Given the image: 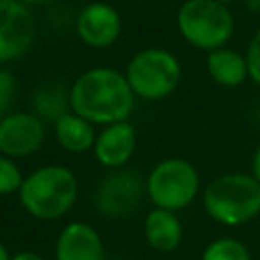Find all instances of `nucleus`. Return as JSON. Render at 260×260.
<instances>
[{"mask_svg": "<svg viewBox=\"0 0 260 260\" xmlns=\"http://www.w3.org/2000/svg\"><path fill=\"white\" fill-rule=\"evenodd\" d=\"M20 2H24V4H43V2H49V0H20Z\"/></svg>", "mask_w": 260, "mask_h": 260, "instance_id": "obj_24", "label": "nucleus"}, {"mask_svg": "<svg viewBox=\"0 0 260 260\" xmlns=\"http://www.w3.org/2000/svg\"><path fill=\"white\" fill-rule=\"evenodd\" d=\"M2 118H4V116H2V110H0V120H2Z\"/></svg>", "mask_w": 260, "mask_h": 260, "instance_id": "obj_27", "label": "nucleus"}, {"mask_svg": "<svg viewBox=\"0 0 260 260\" xmlns=\"http://www.w3.org/2000/svg\"><path fill=\"white\" fill-rule=\"evenodd\" d=\"M181 37L203 51L225 47L234 35V14L219 0H187L177 12Z\"/></svg>", "mask_w": 260, "mask_h": 260, "instance_id": "obj_4", "label": "nucleus"}, {"mask_svg": "<svg viewBox=\"0 0 260 260\" xmlns=\"http://www.w3.org/2000/svg\"><path fill=\"white\" fill-rule=\"evenodd\" d=\"M22 181H24V177H22L20 169L16 167V162L10 156L0 152V195L18 193Z\"/></svg>", "mask_w": 260, "mask_h": 260, "instance_id": "obj_18", "label": "nucleus"}, {"mask_svg": "<svg viewBox=\"0 0 260 260\" xmlns=\"http://www.w3.org/2000/svg\"><path fill=\"white\" fill-rule=\"evenodd\" d=\"M144 187L154 207L177 211L197 197L199 173L185 158H167L148 173Z\"/></svg>", "mask_w": 260, "mask_h": 260, "instance_id": "obj_6", "label": "nucleus"}, {"mask_svg": "<svg viewBox=\"0 0 260 260\" xmlns=\"http://www.w3.org/2000/svg\"><path fill=\"white\" fill-rule=\"evenodd\" d=\"M16 93V79L10 71L0 67V110H6Z\"/></svg>", "mask_w": 260, "mask_h": 260, "instance_id": "obj_20", "label": "nucleus"}, {"mask_svg": "<svg viewBox=\"0 0 260 260\" xmlns=\"http://www.w3.org/2000/svg\"><path fill=\"white\" fill-rule=\"evenodd\" d=\"M45 140V126L39 116L12 112L0 120V152L10 158L35 154Z\"/></svg>", "mask_w": 260, "mask_h": 260, "instance_id": "obj_9", "label": "nucleus"}, {"mask_svg": "<svg viewBox=\"0 0 260 260\" xmlns=\"http://www.w3.org/2000/svg\"><path fill=\"white\" fill-rule=\"evenodd\" d=\"M136 150V128L122 120L106 124V128L95 136L93 152L95 158L108 169L124 167Z\"/></svg>", "mask_w": 260, "mask_h": 260, "instance_id": "obj_12", "label": "nucleus"}, {"mask_svg": "<svg viewBox=\"0 0 260 260\" xmlns=\"http://www.w3.org/2000/svg\"><path fill=\"white\" fill-rule=\"evenodd\" d=\"M57 260H106V248L98 230L85 221L67 223L55 244Z\"/></svg>", "mask_w": 260, "mask_h": 260, "instance_id": "obj_11", "label": "nucleus"}, {"mask_svg": "<svg viewBox=\"0 0 260 260\" xmlns=\"http://www.w3.org/2000/svg\"><path fill=\"white\" fill-rule=\"evenodd\" d=\"M69 106V98L65 100V95L57 89H41L35 98V108L39 112V116L49 118V120H57L61 114H65V108Z\"/></svg>", "mask_w": 260, "mask_h": 260, "instance_id": "obj_17", "label": "nucleus"}, {"mask_svg": "<svg viewBox=\"0 0 260 260\" xmlns=\"http://www.w3.org/2000/svg\"><path fill=\"white\" fill-rule=\"evenodd\" d=\"M207 71L215 83L223 87H236L248 77L246 55L228 47L213 49L207 55Z\"/></svg>", "mask_w": 260, "mask_h": 260, "instance_id": "obj_14", "label": "nucleus"}, {"mask_svg": "<svg viewBox=\"0 0 260 260\" xmlns=\"http://www.w3.org/2000/svg\"><path fill=\"white\" fill-rule=\"evenodd\" d=\"M203 207L223 225H242L260 213V183L252 173H223L205 187Z\"/></svg>", "mask_w": 260, "mask_h": 260, "instance_id": "obj_3", "label": "nucleus"}, {"mask_svg": "<svg viewBox=\"0 0 260 260\" xmlns=\"http://www.w3.org/2000/svg\"><path fill=\"white\" fill-rule=\"evenodd\" d=\"M55 136L69 152H85L95 142L93 124L75 112H65L55 120Z\"/></svg>", "mask_w": 260, "mask_h": 260, "instance_id": "obj_15", "label": "nucleus"}, {"mask_svg": "<svg viewBox=\"0 0 260 260\" xmlns=\"http://www.w3.org/2000/svg\"><path fill=\"white\" fill-rule=\"evenodd\" d=\"M219 2H223V4H228V2H234V0H219Z\"/></svg>", "mask_w": 260, "mask_h": 260, "instance_id": "obj_25", "label": "nucleus"}, {"mask_svg": "<svg viewBox=\"0 0 260 260\" xmlns=\"http://www.w3.org/2000/svg\"><path fill=\"white\" fill-rule=\"evenodd\" d=\"M142 181L132 171H118L108 175L95 189V209L106 217H118L130 213L142 197Z\"/></svg>", "mask_w": 260, "mask_h": 260, "instance_id": "obj_8", "label": "nucleus"}, {"mask_svg": "<svg viewBox=\"0 0 260 260\" xmlns=\"http://www.w3.org/2000/svg\"><path fill=\"white\" fill-rule=\"evenodd\" d=\"M0 260H10V256H8V250L4 248V244H0Z\"/></svg>", "mask_w": 260, "mask_h": 260, "instance_id": "obj_23", "label": "nucleus"}, {"mask_svg": "<svg viewBox=\"0 0 260 260\" xmlns=\"http://www.w3.org/2000/svg\"><path fill=\"white\" fill-rule=\"evenodd\" d=\"M201 260H252L250 250L236 238H217L203 250Z\"/></svg>", "mask_w": 260, "mask_h": 260, "instance_id": "obj_16", "label": "nucleus"}, {"mask_svg": "<svg viewBox=\"0 0 260 260\" xmlns=\"http://www.w3.org/2000/svg\"><path fill=\"white\" fill-rule=\"evenodd\" d=\"M256 4H258V10H260V0H256Z\"/></svg>", "mask_w": 260, "mask_h": 260, "instance_id": "obj_26", "label": "nucleus"}, {"mask_svg": "<svg viewBox=\"0 0 260 260\" xmlns=\"http://www.w3.org/2000/svg\"><path fill=\"white\" fill-rule=\"evenodd\" d=\"M134 98L136 93L124 73L112 67H93L73 81L69 108L91 124H112L128 120L134 110Z\"/></svg>", "mask_w": 260, "mask_h": 260, "instance_id": "obj_1", "label": "nucleus"}, {"mask_svg": "<svg viewBox=\"0 0 260 260\" xmlns=\"http://www.w3.org/2000/svg\"><path fill=\"white\" fill-rule=\"evenodd\" d=\"M252 177L260 183V144L252 154Z\"/></svg>", "mask_w": 260, "mask_h": 260, "instance_id": "obj_21", "label": "nucleus"}, {"mask_svg": "<svg viewBox=\"0 0 260 260\" xmlns=\"http://www.w3.org/2000/svg\"><path fill=\"white\" fill-rule=\"evenodd\" d=\"M37 32L28 4L20 0H0V63L20 59L32 45Z\"/></svg>", "mask_w": 260, "mask_h": 260, "instance_id": "obj_7", "label": "nucleus"}, {"mask_svg": "<svg viewBox=\"0 0 260 260\" xmlns=\"http://www.w3.org/2000/svg\"><path fill=\"white\" fill-rule=\"evenodd\" d=\"M144 236L156 252H173L183 238V225L175 211L154 207L144 219Z\"/></svg>", "mask_w": 260, "mask_h": 260, "instance_id": "obj_13", "label": "nucleus"}, {"mask_svg": "<svg viewBox=\"0 0 260 260\" xmlns=\"http://www.w3.org/2000/svg\"><path fill=\"white\" fill-rule=\"evenodd\" d=\"M18 199L24 211L37 219L65 215L77 199V179L63 165H45L24 177Z\"/></svg>", "mask_w": 260, "mask_h": 260, "instance_id": "obj_2", "label": "nucleus"}, {"mask_svg": "<svg viewBox=\"0 0 260 260\" xmlns=\"http://www.w3.org/2000/svg\"><path fill=\"white\" fill-rule=\"evenodd\" d=\"M10 260H45L43 256H39L32 250H24V252H16L14 256H10Z\"/></svg>", "mask_w": 260, "mask_h": 260, "instance_id": "obj_22", "label": "nucleus"}, {"mask_svg": "<svg viewBox=\"0 0 260 260\" xmlns=\"http://www.w3.org/2000/svg\"><path fill=\"white\" fill-rule=\"evenodd\" d=\"M126 79L142 100H162L179 85L181 65L167 49H144L126 65Z\"/></svg>", "mask_w": 260, "mask_h": 260, "instance_id": "obj_5", "label": "nucleus"}, {"mask_svg": "<svg viewBox=\"0 0 260 260\" xmlns=\"http://www.w3.org/2000/svg\"><path fill=\"white\" fill-rule=\"evenodd\" d=\"M75 28L85 45L104 49L118 41L122 32V16L108 2H89L79 10Z\"/></svg>", "mask_w": 260, "mask_h": 260, "instance_id": "obj_10", "label": "nucleus"}, {"mask_svg": "<svg viewBox=\"0 0 260 260\" xmlns=\"http://www.w3.org/2000/svg\"><path fill=\"white\" fill-rule=\"evenodd\" d=\"M246 63H248V77L260 87V28L254 32V37L248 45Z\"/></svg>", "mask_w": 260, "mask_h": 260, "instance_id": "obj_19", "label": "nucleus"}]
</instances>
